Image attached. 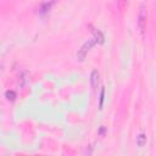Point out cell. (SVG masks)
I'll list each match as a JSON object with an SVG mask.
<instances>
[{"mask_svg":"<svg viewBox=\"0 0 156 156\" xmlns=\"http://www.w3.org/2000/svg\"><path fill=\"white\" fill-rule=\"evenodd\" d=\"M146 141H147V139H146V135H145L144 133H140V134L136 136V145H138L139 147L145 146V145H146Z\"/></svg>","mask_w":156,"mask_h":156,"instance_id":"277c9868","label":"cell"},{"mask_svg":"<svg viewBox=\"0 0 156 156\" xmlns=\"http://www.w3.org/2000/svg\"><path fill=\"white\" fill-rule=\"evenodd\" d=\"M1 113H2V112H1V110H0V117H1Z\"/></svg>","mask_w":156,"mask_h":156,"instance_id":"9c48e42d","label":"cell"},{"mask_svg":"<svg viewBox=\"0 0 156 156\" xmlns=\"http://www.w3.org/2000/svg\"><path fill=\"white\" fill-rule=\"evenodd\" d=\"M93 33H94V38L96 40V44H102L104 43V35H102V33L99 32V30H93Z\"/></svg>","mask_w":156,"mask_h":156,"instance_id":"5b68a950","label":"cell"},{"mask_svg":"<svg viewBox=\"0 0 156 156\" xmlns=\"http://www.w3.org/2000/svg\"><path fill=\"white\" fill-rule=\"evenodd\" d=\"M95 44H96L95 38H90V39H88V40L82 45V48L77 51V55H76V56H77V60H78V61H84V58H85L88 51H89Z\"/></svg>","mask_w":156,"mask_h":156,"instance_id":"7a4b0ae2","label":"cell"},{"mask_svg":"<svg viewBox=\"0 0 156 156\" xmlns=\"http://www.w3.org/2000/svg\"><path fill=\"white\" fill-rule=\"evenodd\" d=\"M5 96H6V99H7V100L13 101V100L16 99V93H15L13 90H7V91H6V94H5Z\"/></svg>","mask_w":156,"mask_h":156,"instance_id":"52a82bcc","label":"cell"},{"mask_svg":"<svg viewBox=\"0 0 156 156\" xmlns=\"http://www.w3.org/2000/svg\"><path fill=\"white\" fill-rule=\"evenodd\" d=\"M136 23H138V28H139L140 34L144 35L146 32V24H147V9L145 5H141L139 7L138 16H136Z\"/></svg>","mask_w":156,"mask_h":156,"instance_id":"6da1fadb","label":"cell"},{"mask_svg":"<svg viewBox=\"0 0 156 156\" xmlns=\"http://www.w3.org/2000/svg\"><path fill=\"white\" fill-rule=\"evenodd\" d=\"M104 98H105V88L101 89L100 91V102H99V108L102 110V106H104Z\"/></svg>","mask_w":156,"mask_h":156,"instance_id":"ba28073f","label":"cell"},{"mask_svg":"<svg viewBox=\"0 0 156 156\" xmlns=\"http://www.w3.org/2000/svg\"><path fill=\"white\" fill-rule=\"evenodd\" d=\"M99 80H100V76H99V72L96 69H93L91 73H90V84H91V88L95 90L99 85Z\"/></svg>","mask_w":156,"mask_h":156,"instance_id":"3957f363","label":"cell"},{"mask_svg":"<svg viewBox=\"0 0 156 156\" xmlns=\"http://www.w3.org/2000/svg\"><path fill=\"white\" fill-rule=\"evenodd\" d=\"M116 4H117L118 10L122 12V11H124V9H126V6H127L128 0H116Z\"/></svg>","mask_w":156,"mask_h":156,"instance_id":"8992f818","label":"cell"}]
</instances>
